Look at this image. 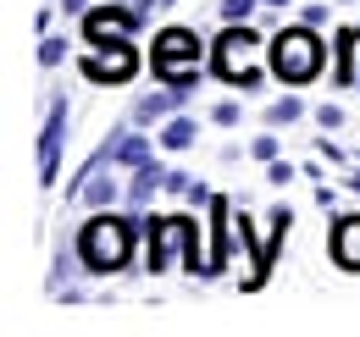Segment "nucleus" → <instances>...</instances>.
Masks as SVG:
<instances>
[{
	"instance_id": "412c9836",
	"label": "nucleus",
	"mask_w": 360,
	"mask_h": 337,
	"mask_svg": "<svg viewBox=\"0 0 360 337\" xmlns=\"http://www.w3.org/2000/svg\"><path fill=\"white\" fill-rule=\"evenodd\" d=\"M61 11L72 17V11H89V0H61Z\"/></svg>"
},
{
	"instance_id": "a211bd4d",
	"label": "nucleus",
	"mask_w": 360,
	"mask_h": 337,
	"mask_svg": "<svg viewBox=\"0 0 360 337\" xmlns=\"http://www.w3.org/2000/svg\"><path fill=\"white\" fill-rule=\"evenodd\" d=\"M250 155H255V161H277V138H271V133L250 138Z\"/></svg>"
},
{
	"instance_id": "9b49d317",
	"label": "nucleus",
	"mask_w": 360,
	"mask_h": 337,
	"mask_svg": "<svg viewBox=\"0 0 360 337\" xmlns=\"http://www.w3.org/2000/svg\"><path fill=\"white\" fill-rule=\"evenodd\" d=\"M78 194H84V205H94V211H111V205H117V177H105V171L89 166V177H84Z\"/></svg>"
},
{
	"instance_id": "dca6fc26",
	"label": "nucleus",
	"mask_w": 360,
	"mask_h": 337,
	"mask_svg": "<svg viewBox=\"0 0 360 337\" xmlns=\"http://www.w3.org/2000/svg\"><path fill=\"white\" fill-rule=\"evenodd\" d=\"M67 61V39H45L39 44V67H61Z\"/></svg>"
},
{
	"instance_id": "9d476101",
	"label": "nucleus",
	"mask_w": 360,
	"mask_h": 337,
	"mask_svg": "<svg viewBox=\"0 0 360 337\" xmlns=\"http://www.w3.org/2000/svg\"><path fill=\"white\" fill-rule=\"evenodd\" d=\"M333 254L344 271H360V216H344L338 232H333Z\"/></svg>"
},
{
	"instance_id": "ddd939ff",
	"label": "nucleus",
	"mask_w": 360,
	"mask_h": 337,
	"mask_svg": "<svg viewBox=\"0 0 360 337\" xmlns=\"http://www.w3.org/2000/svg\"><path fill=\"white\" fill-rule=\"evenodd\" d=\"M194 138H200V127L188 122V117H167V122H161V150H172V155L188 150Z\"/></svg>"
},
{
	"instance_id": "6e6552de",
	"label": "nucleus",
	"mask_w": 360,
	"mask_h": 337,
	"mask_svg": "<svg viewBox=\"0 0 360 337\" xmlns=\"http://www.w3.org/2000/svg\"><path fill=\"white\" fill-rule=\"evenodd\" d=\"M183 100H188V88H155V94H144V100H134V122H167L172 111H178Z\"/></svg>"
},
{
	"instance_id": "423d86ee",
	"label": "nucleus",
	"mask_w": 360,
	"mask_h": 337,
	"mask_svg": "<svg viewBox=\"0 0 360 337\" xmlns=\"http://www.w3.org/2000/svg\"><path fill=\"white\" fill-rule=\"evenodd\" d=\"M144 232H150V271H167L172 249L194 244V221L188 216H155V221H144Z\"/></svg>"
},
{
	"instance_id": "1a4fd4ad",
	"label": "nucleus",
	"mask_w": 360,
	"mask_h": 337,
	"mask_svg": "<svg viewBox=\"0 0 360 337\" xmlns=\"http://www.w3.org/2000/svg\"><path fill=\"white\" fill-rule=\"evenodd\" d=\"M100 161H111V166H128V171L150 166V138L122 133V138H111V144H105V155H100Z\"/></svg>"
},
{
	"instance_id": "4468645a",
	"label": "nucleus",
	"mask_w": 360,
	"mask_h": 337,
	"mask_svg": "<svg viewBox=\"0 0 360 337\" xmlns=\"http://www.w3.org/2000/svg\"><path fill=\"white\" fill-rule=\"evenodd\" d=\"M300 117H305V100H300V94H283V100H271V105H266V122L271 127H288V122H300Z\"/></svg>"
},
{
	"instance_id": "20e7f679",
	"label": "nucleus",
	"mask_w": 360,
	"mask_h": 337,
	"mask_svg": "<svg viewBox=\"0 0 360 337\" xmlns=\"http://www.w3.org/2000/svg\"><path fill=\"white\" fill-rule=\"evenodd\" d=\"M150 67H155L161 84L194 88V78H200V39L188 28H161L155 44H150Z\"/></svg>"
},
{
	"instance_id": "f257e3e1",
	"label": "nucleus",
	"mask_w": 360,
	"mask_h": 337,
	"mask_svg": "<svg viewBox=\"0 0 360 337\" xmlns=\"http://www.w3.org/2000/svg\"><path fill=\"white\" fill-rule=\"evenodd\" d=\"M134 244H139V221L122 211H100L78 232V254H84L89 271H122L134 260Z\"/></svg>"
},
{
	"instance_id": "aec40b11",
	"label": "nucleus",
	"mask_w": 360,
	"mask_h": 337,
	"mask_svg": "<svg viewBox=\"0 0 360 337\" xmlns=\"http://www.w3.org/2000/svg\"><path fill=\"white\" fill-rule=\"evenodd\" d=\"M271 183H294V166L288 161H271Z\"/></svg>"
},
{
	"instance_id": "7ed1b4c3",
	"label": "nucleus",
	"mask_w": 360,
	"mask_h": 337,
	"mask_svg": "<svg viewBox=\"0 0 360 337\" xmlns=\"http://www.w3.org/2000/svg\"><path fill=\"white\" fill-rule=\"evenodd\" d=\"M255 50H261V34H255L250 22H227V34L217 39V50H211V72L255 94V88L266 84V67L255 61Z\"/></svg>"
},
{
	"instance_id": "39448f33",
	"label": "nucleus",
	"mask_w": 360,
	"mask_h": 337,
	"mask_svg": "<svg viewBox=\"0 0 360 337\" xmlns=\"http://www.w3.org/2000/svg\"><path fill=\"white\" fill-rule=\"evenodd\" d=\"M84 72H89L94 84H128V78L139 72V50H134V39L122 34V39L89 44V50H84Z\"/></svg>"
},
{
	"instance_id": "5701e85b",
	"label": "nucleus",
	"mask_w": 360,
	"mask_h": 337,
	"mask_svg": "<svg viewBox=\"0 0 360 337\" xmlns=\"http://www.w3.org/2000/svg\"><path fill=\"white\" fill-rule=\"evenodd\" d=\"M344 6H349V0H344Z\"/></svg>"
},
{
	"instance_id": "f3484780",
	"label": "nucleus",
	"mask_w": 360,
	"mask_h": 337,
	"mask_svg": "<svg viewBox=\"0 0 360 337\" xmlns=\"http://www.w3.org/2000/svg\"><path fill=\"white\" fill-rule=\"evenodd\" d=\"M238 117H244V111H238V100H222V105H211V122H217V127H233Z\"/></svg>"
},
{
	"instance_id": "6ab92c4d",
	"label": "nucleus",
	"mask_w": 360,
	"mask_h": 337,
	"mask_svg": "<svg viewBox=\"0 0 360 337\" xmlns=\"http://www.w3.org/2000/svg\"><path fill=\"white\" fill-rule=\"evenodd\" d=\"M316 122H321V127H338V122H344V111H338V105H316Z\"/></svg>"
},
{
	"instance_id": "f8f14e48",
	"label": "nucleus",
	"mask_w": 360,
	"mask_h": 337,
	"mask_svg": "<svg viewBox=\"0 0 360 337\" xmlns=\"http://www.w3.org/2000/svg\"><path fill=\"white\" fill-rule=\"evenodd\" d=\"M338 84H360V28L338 34Z\"/></svg>"
},
{
	"instance_id": "4be33fe9",
	"label": "nucleus",
	"mask_w": 360,
	"mask_h": 337,
	"mask_svg": "<svg viewBox=\"0 0 360 337\" xmlns=\"http://www.w3.org/2000/svg\"><path fill=\"white\" fill-rule=\"evenodd\" d=\"M266 6H271V11H277V6H294V0H266Z\"/></svg>"
},
{
	"instance_id": "f03ea898",
	"label": "nucleus",
	"mask_w": 360,
	"mask_h": 337,
	"mask_svg": "<svg viewBox=\"0 0 360 337\" xmlns=\"http://www.w3.org/2000/svg\"><path fill=\"white\" fill-rule=\"evenodd\" d=\"M321 61H327V50H321V39H316L311 22H300V28H283V34L271 39V50H266L271 78H283L288 88L311 84L316 72H321Z\"/></svg>"
},
{
	"instance_id": "2eb2a0df",
	"label": "nucleus",
	"mask_w": 360,
	"mask_h": 337,
	"mask_svg": "<svg viewBox=\"0 0 360 337\" xmlns=\"http://www.w3.org/2000/svg\"><path fill=\"white\" fill-rule=\"evenodd\" d=\"M255 6H266V0H222V17H227V22H250Z\"/></svg>"
},
{
	"instance_id": "0eeeda50",
	"label": "nucleus",
	"mask_w": 360,
	"mask_h": 337,
	"mask_svg": "<svg viewBox=\"0 0 360 337\" xmlns=\"http://www.w3.org/2000/svg\"><path fill=\"white\" fill-rule=\"evenodd\" d=\"M61 138H67V100H56L45 117V133H39V177L56 183V155H61Z\"/></svg>"
}]
</instances>
